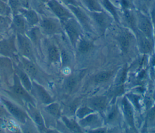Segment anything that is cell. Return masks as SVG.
I'll list each match as a JSON object with an SVG mask.
<instances>
[{"label":"cell","instance_id":"cell-24","mask_svg":"<svg viewBox=\"0 0 155 133\" xmlns=\"http://www.w3.org/2000/svg\"><path fill=\"white\" fill-rule=\"evenodd\" d=\"M122 111L125 118L128 124L132 128H134V115L132 107L126 98H124L122 101Z\"/></svg>","mask_w":155,"mask_h":133},{"label":"cell","instance_id":"cell-42","mask_svg":"<svg viewBox=\"0 0 155 133\" xmlns=\"http://www.w3.org/2000/svg\"><path fill=\"white\" fill-rule=\"evenodd\" d=\"M3 36H4V35L0 33V39H2Z\"/></svg>","mask_w":155,"mask_h":133},{"label":"cell","instance_id":"cell-6","mask_svg":"<svg viewBox=\"0 0 155 133\" xmlns=\"http://www.w3.org/2000/svg\"><path fill=\"white\" fill-rule=\"evenodd\" d=\"M42 54L46 55L48 65L61 63L59 47L54 37H44L42 42Z\"/></svg>","mask_w":155,"mask_h":133},{"label":"cell","instance_id":"cell-19","mask_svg":"<svg viewBox=\"0 0 155 133\" xmlns=\"http://www.w3.org/2000/svg\"><path fill=\"white\" fill-rule=\"evenodd\" d=\"M134 33L139 50L143 53H150L153 50V39L148 38L138 30Z\"/></svg>","mask_w":155,"mask_h":133},{"label":"cell","instance_id":"cell-18","mask_svg":"<svg viewBox=\"0 0 155 133\" xmlns=\"http://www.w3.org/2000/svg\"><path fill=\"white\" fill-rule=\"evenodd\" d=\"M19 13L21 14L26 21L29 27L38 26L40 20V14L31 7L22 8Z\"/></svg>","mask_w":155,"mask_h":133},{"label":"cell","instance_id":"cell-32","mask_svg":"<svg viewBox=\"0 0 155 133\" xmlns=\"http://www.w3.org/2000/svg\"><path fill=\"white\" fill-rule=\"evenodd\" d=\"M78 82L77 76L72 75L65 79L64 82V88L67 92H71L76 86Z\"/></svg>","mask_w":155,"mask_h":133},{"label":"cell","instance_id":"cell-7","mask_svg":"<svg viewBox=\"0 0 155 133\" xmlns=\"http://www.w3.org/2000/svg\"><path fill=\"white\" fill-rule=\"evenodd\" d=\"M61 23L64 35L67 36L71 45L73 47H76L78 41L82 36V31L84 30L74 17L71 18Z\"/></svg>","mask_w":155,"mask_h":133},{"label":"cell","instance_id":"cell-43","mask_svg":"<svg viewBox=\"0 0 155 133\" xmlns=\"http://www.w3.org/2000/svg\"><path fill=\"white\" fill-rule=\"evenodd\" d=\"M153 12H154V13H155V9H154V11H153Z\"/></svg>","mask_w":155,"mask_h":133},{"label":"cell","instance_id":"cell-36","mask_svg":"<svg viewBox=\"0 0 155 133\" xmlns=\"http://www.w3.org/2000/svg\"><path fill=\"white\" fill-rule=\"evenodd\" d=\"M93 112L94 111H93L88 106H81L77 110L76 115L79 118L81 119Z\"/></svg>","mask_w":155,"mask_h":133},{"label":"cell","instance_id":"cell-41","mask_svg":"<svg viewBox=\"0 0 155 133\" xmlns=\"http://www.w3.org/2000/svg\"><path fill=\"white\" fill-rule=\"evenodd\" d=\"M6 132V131L5 129L4 121H3V120H0V132Z\"/></svg>","mask_w":155,"mask_h":133},{"label":"cell","instance_id":"cell-35","mask_svg":"<svg viewBox=\"0 0 155 133\" xmlns=\"http://www.w3.org/2000/svg\"><path fill=\"white\" fill-rule=\"evenodd\" d=\"M7 3L12 10V15L19 13L22 6L19 0H7Z\"/></svg>","mask_w":155,"mask_h":133},{"label":"cell","instance_id":"cell-16","mask_svg":"<svg viewBox=\"0 0 155 133\" xmlns=\"http://www.w3.org/2000/svg\"><path fill=\"white\" fill-rule=\"evenodd\" d=\"M136 16L137 29L148 38L153 39L154 30L150 19L140 12H136Z\"/></svg>","mask_w":155,"mask_h":133},{"label":"cell","instance_id":"cell-17","mask_svg":"<svg viewBox=\"0 0 155 133\" xmlns=\"http://www.w3.org/2000/svg\"><path fill=\"white\" fill-rule=\"evenodd\" d=\"M26 21L20 13L13 15L10 26L11 33L15 34H25L29 29Z\"/></svg>","mask_w":155,"mask_h":133},{"label":"cell","instance_id":"cell-25","mask_svg":"<svg viewBox=\"0 0 155 133\" xmlns=\"http://www.w3.org/2000/svg\"><path fill=\"white\" fill-rule=\"evenodd\" d=\"M100 118L97 114L91 113L79 120V124L83 127H97L100 123Z\"/></svg>","mask_w":155,"mask_h":133},{"label":"cell","instance_id":"cell-38","mask_svg":"<svg viewBox=\"0 0 155 133\" xmlns=\"http://www.w3.org/2000/svg\"><path fill=\"white\" fill-rule=\"evenodd\" d=\"M147 120L150 124H153L155 123V107L149 110L147 114Z\"/></svg>","mask_w":155,"mask_h":133},{"label":"cell","instance_id":"cell-39","mask_svg":"<svg viewBox=\"0 0 155 133\" xmlns=\"http://www.w3.org/2000/svg\"><path fill=\"white\" fill-rule=\"evenodd\" d=\"M63 4L66 6L68 5H75L78 6L80 5V4L78 0H59Z\"/></svg>","mask_w":155,"mask_h":133},{"label":"cell","instance_id":"cell-27","mask_svg":"<svg viewBox=\"0 0 155 133\" xmlns=\"http://www.w3.org/2000/svg\"><path fill=\"white\" fill-rule=\"evenodd\" d=\"M124 15L126 23L130 27V28L135 33L137 30L136 27V15H134L130 9H124Z\"/></svg>","mask_w":155,"mask_h":133},{"label":"cell","instance_id":"cell-11","mask_svg":"<svg viewBox=\"0 0 155 133\" xmlns=\"http://www.w3.org/2000/svg\"><path fill=\"white\" fill-rule=\"evenodd\" d=\"M46 5L50 13L58 18L61 22L74 17L68 8L59 0H49Z\"/></svg>","mask_w":155,"mask_h":133},{"label":"cell","instance_id":"cell-5","mask_svg":"<svg viewBox=\"0 0 155 133\" xmlns=\"http://www.w3.org/2000/svg\"><path fill=\"white\" fill-rule=\"evenodd\" d=\"M16 36L18 54L39 64L36 49L27 35L16 34Z\"/></svg>","mask_w":155,"mask_h":133},{"label":"cell","instance_id":"cell-8","mask_svg":"<svg viewBox=\"0 0 155 133\" xmlns=\"http://www.w3.org/2000/svg\"><path fill=\"white\" fill-rule=\"evenodd\" d=\"M0 55L12 59L18 55L16 34L10 33L0 39Z\"/></svg>","mask_w":155,"mask_h":133},{"label":"cell","instance_id":"cell-30","mask_svg":"<svg viewBox=\"0 0 155 133\" xmlns=\"http://www.w3.org/2000/svg\"><path fill=\"white\" fill-rule=\"evenodd\" d=\"M61 118L62 119V121L65 125V126L70 131L75 132H79L82 131L79 124L74 120L70 119L65 116H61Z\"/></svg>","mask_w":155,"mask_h":133},{"label":"cell","instance_id":"cell-33","mask_svg":"<svg viewBox=\"0 0 155 133\" xmlns=\"http://www.w3.org/2000/svg\"><path fill=\"white\" fill-rule=\"evenodd\" d=\"M112 76V72L109 71H102L97 73L94 78V81L97 83H101L107 81Z\"/></svg>","mask_w":155,"mask_h":133},{"label":"cell","instance_id":"cell-4","mask_svg":"<svg viewBox=\"0 0 155 133\" xmlns=\"http://www.w3.org/2000/svg\"><path fill=\"white\" fill-rule=\"evenodd\" d=\"M12 60L25 71L31 80H34L42 84L41 80L42 74L41 66L39 64L21 56L19 54L15 58Z\"/></svg>","mask_w":155,"mask_h":133},{"label":"cell","instance_id":"cell-23","mask_svg":"<svg viewBox=\"0 0 155 133\" xmlns=\"http://www.w3.org/2000/svg\"><path fill=\"white\" fill-rule=\"evenodd\" d=\"M87 103L88 106L93 111H101L106 107L107 100L105 97L97 96L89 98Z\"/></svg>","mask_w":155,"mask_h":133},{"label":"cell","instance_id":"cell-10","mask_svg":"<svg viewBox=\"0 0 155 133\" xmlns=\"http://www.w3.org/2000/svg\"><path fill=\"white\" fill-rule=\"evenodd\" d=\"M67 7L71 11L84 31L87 33H93L94 27L93 21L90 15L80 5H68Z\"/></svg>","mask_w":155,"mask_h":133},{"label":"cell","instance_id":"cell-40","mask_svg":"<svg viewBox=\"0 0 155 133\" xmlns=\"http://www.w3.org/2000/svg\"><path fill=\"white\" fill-rule=\"evenodd\" d=\"M23 8L30 7V0H19Z\"/></svg>","mask_w":155,"mask_h":133},{"label":"cell","instance_id":"cell-21","mask_svg":"<svg viewBox=\"0 0 155 133\" xmlns=\"http://www.w3.org/2000/svg\"><path fill=\"white\" fill-rule=\"evenodd\" d=\"M13 64H14L15 73L16 74V75L19 78L20 82L27 90L30 92L31 86H32L31 79L25 72V71L14 61H13Z\"/></svg>","mask_w":155,"mask_h":133},{"label":"cell","instance_id":"cell-31","mask_svg":"<svg viewBox=\"0 0 155 133\" xmlns=\"http://www.w3.org/2000/svg\"><path fill=\"white\" fill-rule=\"evenodd\" d=\"M89 12H100L104 10L97 0H81Z\"/></svg>","mask_w":155,"mask_h":133},{"label":"cell","instance_id":"cell-3","mask_svg":"<svg viewBox=\"0 0 155 133\" xmlns=\"http://www.w3.org/2000/svg\"><path fill=\"white\" fill-rule=\"evenodd\" d=\"M0 100L12 117L20 125L25 124L30 120L25 108L16 101L1 94Z\"/></svg>","mask_w":155,"mask_h":133},{"label":"cell","instance_id":"cell-1","mask_svg":"<svg viewBox=\"0 0 155 133\" xmlns=\"http://www.w3.org/2000/svg\"><path fill=\"white\" fill-rule=\"evenodd\" d=\"M7 89L4 90V92L9 95V98L16 101L24 107L25 105L27 103H30L38 106L33 97L30 92L23 86L15 73L13 75L12 83L7 86Z\"/></svg>","mask_w":155,"mask_h":133},{"label":"cell","instance_id":"cell-12","mask_svg":"<svg viewBox=\"0 0 155 133\" xmlns=\"http://www.w3.org/2000/svg\"><path fill=\"white\" fill-rule=\"evenodd\" d=\"M89 15L102 34L105 33L106 30L111 26L113 18L108 13L104 10L100 12H90Z\"/></svg>","mask_w":155,"mask_h":133},{"label":"cell","instance_id":"cell-9","mask_svg":"<svg viewBox=\"0 0 155 133\" xmlns=\"http://www.w3.org/2000/svg\"><path fill=\"white\" fill-rule=\"evenodd\" d=\"M30 94L33 97L38 107L48 104L55 101L45 87L36 81L32 80Z\"/></svg>","mask_w":155,"mask_h":133},{"label":"cell","instance_id":"cell-14","mask_svg":"<svg viewBox=\"0 0 155 133\" xmlns=\"http://www.w3.org/2000/svg\"><path fill=\"white\" fill-rule=\"evenodd\" d=\"M14 74L15 69L13 60L0 55V78L7 86L12 83Z\"/></svg>","mask_w":155,"mask_h":133},{"label":"cell","instance_id":"cell-28","mask_svg":"<svg viewBox=\"0 0 155 133\" xmlns=\"http://www.w3.org/2000/svg\"><path fill=\"white\" fill-rule=\"evenodd\" d=\"M11 22L12 17L0 15V33L4 36L7 35L11 33Z\"/></svg>","mask_w":155,"mask_h":133},{"label":"cell","instance_id":"cell-34","mask_svg":"<svg viewBox=\"0 0 155 133\" xmlns=\"http://www.w3.org/2000/svg\"><path fill=\"white\" fill-rule=\"evenodd\" d=\"M0 15L8 17L12 16V12L7 2L3 0H0Z\"/></svg>","mask_w":155,"mask_h":133},{"label":"cell","instance_id":"cell-44","mask_svg":"<svg viewBox=\"0 0 155 133\" xmlns=\"http://www.w3.org/2000/svg\"><path fill=\"white\" fill-rule=\"evenodd\" d=\"M3 1H6V2H7V0H3Z\"/></svg>","mask_w":155,"mask_h":133},{"label":"cell","instance_id":"cell-22","mask_svg":"<svg viewBox=\"0 0 155 133\" xmlns=\"http://www.w3.org/2000/svg\"><path fill=\"white\" fill-rule=\"evenodd\" d=\"M133 38V36L129 30L127 29L121 30L117 36V40L122 51L127 52Z\"/></svg>","mask_w":155,"mask_h":133},{"label":"cell","instance_id":"cell-20","mask_svg":"<svg viewBox=\"0 0 155 133\" xmlns=\"http://www.w3.org/2000/svg\"><path fill=\"white\" fill-rule=\"evenodd\" d=\"M44 115L58 118L61 117V105L55 101L48 104L39 107Z\"/></svg>","mask_w":155,"mask_h":133},{"label":"cell","instance_id":"cell-13","mask_svg":"<svg viewBox=\"0 0 155 133\" xmlns=\"http://www.w3.org/2000/svg\"><path fill=\"white\" fill-rule=\"evenodd\" d=\"M25 108L28 113V115L31 121L38 129L39 132H47V128L45 123V120L40 108L33 105L30 103H27L25 105Z\"/></svg>","mask_w":155,"mask_h":133},{"label":"cell","instance_id":"cell-2","mask_svg":"<svg viewBox=\"0 0 155 133\" xmlns=\"http://www.w3.org/2000/svg\"><path fill=\"white\" fill-rule=\"evenodd\" d=\"M38 27L45 37L64 35L61 22L51 13L40 15Z\"/></svg>","mask_w":155,"mask_h":133},{"label":"cell","instance_id":"cell-15","mask_svg":"<svg viewBox=\"0 0 155 133\" xmlns=\"http://www.w3.org/2000/svg\"><path fill=\"white\" fill-rule=\"evenodd\" d=\"M25 34L31 40L36 49L39 63L40 64V62L41 61L42 58H43L42 48V42L45 36L42 33L38 26L30 27Z\"/></svg>","mask_w":155,"mask_h":133},{"label":"cell","instance_id":"cell-29","mask_svg":"<svg viewBox=\"0 0 155 133\" xmlns=\"http://www.w3.org/2000/svg\"><path fill=\"white\" fill-rule=\"evenodd\" d=\"M102 6L107 11L110 15L113 18V19L117 22H119V15L116 9V7L114 6V5L111 3L110 0H102L101 2Z\"/></svg>","mask_w":155,"mask_h":133},{"label":"cell","instance_id":"cell-37","mask_svg":"<svg viewBox=\"0 0 155 133\" xmlns=\"http://www.w3.org/2000/svg\"><path fill=\"white\" fill-rule=\"evenodd\" d=\"M9 118H12L7 111V109L0 100V120H4Z\"/></svg>","mask_w":155,"mask_h":133},{"label":"cell","instance_id":"cell-26","mask_svg":"<svg viewBox=\"0 0 155 133\" xmlns=\"http://www.w3.org/2000/svg\"><path fill=\"white\" fill-rule=\"evenodd\" d=\"M76 47L80 53H85L92 50L94 47V44L92 41L84 38L82 36L78 41Z\"/></svg>","mask_w":155,"mask_h":133}]
</instances>
